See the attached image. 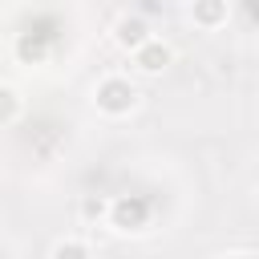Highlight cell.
<instances>
[{
    "label": "cell",
    "mask_w": 259,
    "mask_h": 259,
    "mask_svg": "<svg viewBox=\"0 0 259 259\" xmlns=\"http://www.w3.org/2000/svg\"><path fill=\"white\" fill-rule=\"evenodd\" d=\"M117 40L130 45V49H142L150 36H146V24H142L138 16H121V20H117Z\"/></svg>",
    "instance_id": "3957f363"
},
{
    "label": "cell",
    "mask_w": 259,
    "mask_h": 259,
    "mask_svg": "<svg viewBox=\"0 0 259 259\" xmlns=\"http://www.w3.org/2000/svg\"><path fill=\"white\" fill-rule=\"evenodd\" d=\"M202 24H214L219 16H223V0H194V8H190Z\"/></svg>",
    "instance_id": "277c9868"
},
{
    "label": "cell",
    "mask_w": 259,
    "mask_h": 259,
    "mask_svg": "<svg viewBox=\"0 0 259 259\" xmlns=\"http://www.w3.org/2000/svg\"><path fill=\"white\" fill-rule=\"evenodd\" d=\"M57 259H89V255H85V247H77V243H65V247H57Z\"/></svg>",
    "instance_id": "5b68a950"
},
{
    "label": "cell",
    "mask_w": 259,
    "mask_h": 259,
    "mask_svg": "<svg viewBox=\"0 0 259 259\" xmlns=\"http://www.w3.org/2000/svg\"><path fill=\"white\" fill-rule=\"evenodd\" d=\"M235 259H243V255H235Z\"/></svg>",
    "instance_id": "52a82bcc"
},
{
    "label": "cell",
    "mask_w": 259,
    "mask_h": 259,
    "mask_svg": "<svg viewBox=\"0 0 259 259\" xmlns=\"http://www.w3.org/2000/svg\"><path fill=\"white\" fill-rule=\"evenodd\" d=\"M16 109V97H12V89H0V117H8Z\"/></svg>",
    "instance_id": "8992f818"
},
{
    "label": "cell",
    "mask_w": 259,
    "mask_h": 259,
    "mask_svg": "<svg viewBox=\"0 0 259 259\" xmlns=\"http://www.w3.org/2000/svg\"><path fill=\"white\" fill-rule=\"evenodd\" d=\"M166 61H170V49H166V45H158V40H146V45L138 49V65H142L146 73L166 69Z\"/></svg>",
    "instance_id": "7a4b0ae2"
},
{
    "label": "cell",
    "mask_w": 259,
    "mask_h": 259,
    "mask_svg": "<svg viewBox=\"0 0 259 259\" xmlns=\"http://www.w3.org/2000/svg\"><path fill=\"white\" fill-rule=\"evenodd\" d=\"M97 101H101V109L121 113V109H130V105H134V89H130L125 81H105V85L97 89Z\"/></svg>",
    "instance_id": "6da1fadb"
}]
</instances>
